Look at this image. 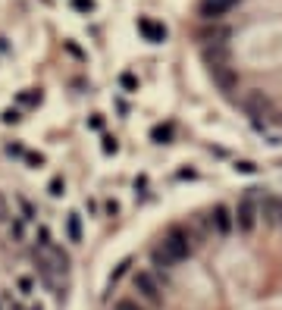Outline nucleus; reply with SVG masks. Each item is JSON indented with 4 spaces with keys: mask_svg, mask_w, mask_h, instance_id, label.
Masks as SVG:
<instances>
[{
    "mask_svg": "<svg viewBox=\"0 0 282 310\" xmlns=\"http://www.w3.org/2000/svg\"><path fill=\"white\" fill-rule=\"evenodd\" d=\"M201 219H204V226H207V232H213L217 238H229V235L235 232V210H232L229 204L210 207Z\"/></svg>",
    "mask_w": 282,
    "mask_h": 310,
    "instance_id": "nucleus-1",
    "label": "nucleus"
},
{
    "mask_svg": "<svg viewBox=\"0 0 282 310\" xmlns=\"http://www.w3.org/2000/svg\"><path fill=\"white\" fill-rule=\"evenodd\" d=\"M132 288L148 307H157L160 301H163V295H160V276L154 270H138L132 276Z\"/></svg>",
    "mask_w": 282,
    "mask_h": 310,
    "instance_id": "nucleus-2",
    "label": "nucleus"
},
{
    "mask_svg": "<svg viewBox=\"0 0 282 310\" xmlns=\"http://www.w3.org/2000/svg\"><path fill=\"white\" fill-rule=\"evenodd\" d=\"M232 210H235V229L242 232V235H248V232L257 229L260 210H257V197H254V194H245L242 201L232 207Z\"/></svg>",
    "mask_w": 282,
    "mask_h": 310,
    "instance_id": "nucleus-3",
    "label": "nucleus"
},
{
    "mask_svg": "<svg viewBox=\"0 0 282 310\" xmlns=\"http://www.w3.org/2000/svg\"><path fill=\"white\" fill-rule=\"evenodd\" d=\"M229 34H232V29L223 25V19H219V22L204 19V25L198 29V41H201V44H226Z\"/></svg>",
    "mask_w": 282,
    "mask_h": 310,
    "instance_id": "nucleus-4",
    "label": "nucleus"
},
{
    "mask_svg": "<svg viewBox=\"0 0 282 310\" xmlns=\"http://www.w3.org/2000/svg\"><path fill=\"white\" fill-rule=\"evenodd\" d=\"M138 34L148 41V44H163L169 38V29L160 19H154V16H141L138 19Z\"/></svg>",
    "mask_w": 282,
    "mask_h": 310,
    "instance_id": "nucleus-5",
    "label": "nucleus"
},
{
    "mask_svg": "<svg viewBox=\"0 0 282 310\" xmlns=\"http://www.w3.org/2000/svg\"><path fill=\"white\" fill-rule=\"evenodd\" d=\"M242 0H201V6H198V13H201V19H213V22H219L223 16L232 10V6H238Z\"/></svg>",
    "mask_w": 282,
    "mask_h": 310,
    "instance_id": "nucleus-6",
    "label": "nucleus"
},
{
    "mask_svg": "<svg viewBox=\"0 0 282 310\" xmlns=\"http://www.w3.org/2000/svg\"><path fill=\"white\" fill-rule=\"evenodd\" d=\"M201 60L207 69L226 66L229 63V44H201Z\"/></svg>",
    "mask_w": 282,
    "mask_h": 310,
    "instance_id": "nucleus-7",
    "label": "nucleus"
},
{
    "mask_svg": "<svg viewBox=\"0 0 282 310\" xmlns=\"http://www.w3.org/2000/svg\"><path fill=\"white\" fill-rule=\"evenodd\" d=\"M257 210H260V219L263 222H276V217H279V197L276 194L257 197Z\"/></svg>",
    "mask_w": 282,
    "mask_h": 310,
    "instance_id": "nucleus-8",
    "label": "nucleus"
},
{
    "mask_svg": "<svg viewBox=\"0 0 282 310\" xmlns=\"http://www.w3.org/2000/svg\"><path fill=\"white\" fill-rule=\"evenodd\" d=\"M210 75H213V82L219 85V91H232L235 85H238V75H235L229 66H217V69H210Z\"/></svg>",
    "mask_w": 282,
    "mask_h": 310,
    "instance_id": "nucleus-9",
    "label": "nucleus"
},
{
    "mask_svg": "<svg viewBox=\"0 0 282 310\" xmlns=\"http://www.w3.org/2000/svg\"><path fill=\"white\" fill-rule=\"evenodd\" d=\"M176 138V125L173 123H157V125H151V141L154 144H169Z\"/></svg>",
    "mask_w": 282,
    "mask_h": 310,
    "instance_id": "nucleus-10",
    "label": "nucleus"
},
{
    "mask_svg": "<svg viewBox=\"0 0 282 310\" xmlns=\"http://www.w3.org/2000/svg\"><path fill=\"white\" fill-rule=\"evenodd\" d=\"M66 241L69 245H79L82 241V213H69L66 217Z\"/></svg>",
    "mask_w": 282,
    "mask_h": 310,
    "instance_id": "nucleus-11",
    "label": "nucleus"
},
{
    "mask_svg": "<svg viewBox=\"0 0 282 310\" xmlns=\"http://www.w3.org/2000/svg\"><path fill=\"white\" fill-rule=\"evenodd\" d=\"M38 103H41V88H22L16 94V107H22V110H31Z\"/></svg>",
    "mask_w": 282,
    "mask_h": 310,
    "instance_id": "nucleus-12",
    "label": "nucleus"
},
{
    "mask_svg": "<svg viewBox=\"0 0 282 310\" xmlns=\"http://www.w3.org/2000/svg\"><path fill=\"white\" fill-rule=\"evenodd\" d=\"M31 245H35L38 251H47V248L54 245V235H50V229L44 226V222H38L35 232H31Z\"/></svg>",
    "mask_w": 282,
    "mask_h": 310,
    "instance_id": "nucleus-13",
    "label": "nucleus"
},
{
    "mask_svg": "<svg viewBox=\"0 0 282 310\" xmlns=\"http://www.w3.org/2000/svg\"><path fill=\"white\" fill-rule=\"evenodd\" d=\"M38 282L41 279H35V276H16V288H19V298H31L38 291Z\"/></svg>",
    "mask_w": 282,
    "mask_h": 310,
    "instance_id": "nucleus-14",
    "label": "nucleus"
},
{
    "mask_svg": "<svg viewBox=\"0 0 282 310\" xmlns=\"http://www.w3.org/2000/svg\"><path fill=\"white\" fill-rule=\"evenodd\" d=\"M29 226H31L29 219H22V217H16V213H13V219H10V235H13L16 241H25V238H29Z\"/></svg>",
    "mask_w": 282,
    "mask_h": 310,
    "instance_id": "nucleus-15",
    "label": "nucleus"
},
{
    "mask_svg": "<svg viewBox=\"0 0 282 310\" xmlns=\"http://www.w3.org/2000/svg\"><path fill=\"white\" fill-rule=\"evenodd\" d=\"M16 204H19V217H22V219H29V222L38 219V207L31 204L29 197H16Z\"/></svg>",
    "mask_w": 282,
    "mask_h": 310,
    "instance_id": "nucleus-16",
    "label": "nucleus"
},
{
    "mask_svg": "<svg viewBox=\"0 0 282 310\" xmlns=\"http://www.w3.org/2000/svg\"><path fill=\"white\" fill-rule=\"evenodd\" d=\"M113 310H148V307L141 304L138 295H132V298H116L113 301Z\"/></svg>",
    "mask_w": 282,
    "mask_h": 310,
    "instance_id": "nucleus-17",
    "label": "nucleus"
},
{
    "mask_svg": "<svg viewBox=\"0 0 282 310\" xmlns=\"http://www.w3.org/2000/svg\"><path fill=\"white\" fill-rule=\"evenodd\" d=\"M138 75H132V72H119V88H123L125 94H135L138 91Z\"/></svg>",
    "mask_w": 282,
    "mask_h": 310,
    "instance_id": "nucleus-18",
    "label": "nucleus"
},
{
    "mask_svg": "<svg viewBox=\"0 0 282 310\" xmlns=\"http://www.w3.org/2000/svg\"><path fill=\"white\" fill-rule=\"evenodd\" d=\"M116 151H119L116 135H100V154H104V157H113Z\"/></svg>",
    "mask_w": 282,
    "mask_h": 310,
    "instance_id": "nucleus-19",
    "label": "nucleus"
},
{
    "mask_svg": "<svg viewBox=\"0 0 282 310\" xmlns=\"http://www.w3.org/2000/svg\"><path fill=\"white\" fill-rule=\"evenodd\" d=\"M69 3H72V10L82 13V16H91L94 10H97V3H94V0H69Z\"/></svg>",
    "mask_w": 282,
    "mask_h": 310,
    "instance_id": "nucleus-20",
    "label": "nucleus"
},
{
    "mask_svg": "<svg viewBox=\"0 0 282 310\" xmlns=\"http://www.w3.org/2000/svg\"><path fill=\"white\" fill-rule=\"evenodd\" d=\"M0 119H3V125H16V123L22 119V107H6Z\"/></svg>",
    "mask_w": 282,
    "mask_h": 310,
    "instance_id": "nucleus-21",
    "label": "nucleus"
},
{
    "mask_svg": "<svg viewBox=\"0 0 282 310\" xmlns=\"http://www.w3.org/2000/svg\"><path fill=\"white\" fill-rule=\"evenodd\" d=\"M47 191H50V197H60V194L66 191V179L63 176H54V179H50V185H47Z\"/></svg>",
    "mask_w": 282,
    "mask_h": 310,
    "instance_id": "nucleus-22",
    "label": "nucleus"
},
{
    "mask_svg": "<svg viewBox=\"0 0 282 310\" xmlns=\"http://www.w3.org/2000/svg\"><path fill=\"white\" fill-rule=\"evenodd\" d=\"M104 125H107V116H104V113H91V116H88V128H94V132H100Z\"/></svg>",
    "mask_w": 282,
    "mask_h": 310,
    "instance_id": "nucleus-23",
    "label": "nucleus"
},
{
    "mask_svg": "<svg viewBox=\"0 0 282 310\" xmlns=\"http://www.w3.org/2000/svg\"><path fill=\"white\" fill-rule=\"evenodd\" d=\"M235 169H238V172H245V176H254V172H257V166H254L251 160H238V163H235Z\"/></svg>",
    "mask_w": 282,
    "mask_h": 310,
    "instance_id": "nucleus-24",
    "label": "nucleus"
},
{
    "mask_svg": "<svg viewBox=\"0 0 282 310\" xmlns=\"http://www.w3.org/2000/svg\"><path fill=\"white\" fill-rule=\"evenodd\" d=\"M135 191H138L141 197H151V191H148V176H138V179H135Z\"/></svg>",
    "mask_w": 282,
    "mask_h": 310,
    "instance_id": "nucleus-25",
    "label": "nucleus"
},
{
    "mask_svg": "<svg viewBox=\"0 0 282 310\" xmlns=\"http://www.w3.org/2000/svg\"><path fill=\"white\" fill-rule=\"evenodd\" d=\"M10 219H13V217H10V201L0 194V222H10Z\"/></svg>",
    "mask_w": 282,
    "mask_h": 310,
    "instance_id": "nucleus-26",
    "label": "nucleus"
},
{
    "mask_svg": "<svg viewBox=\"0 0 282 310\" xmlns=\"http://www.w3.org/2000/svg\"><path fill=\"white\" fill-rule=\"evenodd\" d=\"M6 157H16V160H19V157H25V148H22V144H6Z\"/></svg>",
    "mask_w": 282,
    "mask_h": 310,
    "instance_id": "nucleus-27",
    "label": "nucleus"
},
{
    "mask_svg": "<svg viewBox=\"0 0 282 310\" xmlns=\"http://www.w3.org/2000/svg\"><path fill=\"white\" fill-rule=\"evenodd\" d=\"M22 160L29 163V166H35V169H41V166H44V157H41V154H25Z\"/></svg>",
    "mask_w": 282,
    "mask_h": 310,
    "instance_id": "nucleus-28",
    "label": "nucleus"
},
{
    "mask_svg": "<svg viewBox=\"0 0 282 310\" xmlns=\"http://www.w3.org/2000/svg\"><path fill=\"white\" fill-rule=\"evenodd\" d=\"M113 110H116L119 116H125V113H129V103H125L123 97H113Z\"/></svg>",
    "mask_w": 282,
    "mask_h": 310,
    "instance_id": "nucleus-29",
    "label": "nucleus"
},
{
    "mask_svg": "<svg viewBox=\"0 0 282 310\" xmlns=\"http://www.w3.org/2000/svg\"><path fill=\"white\" fill-rule=\"evenodd\" d=\"M129 263H132V260H129V257H125V260H123V263H119L116 270H113V282H116V279H119V276H123L125 270H129Z\"/></svg>",
    "mask_w": 282,
    "mask_h": 310,
    "instance_id": "nucleus-30",
    "label": "nucleus"
},
{
    "mask_svg": "<svg viewBox=\"0 0 282 310\" xmlns=\"http://www.w3.org/2000/svg\"><path fill=\"white\" fill-rule=\"evenodd\" d=\"M104 210L110 213V217H116V213H119V204H116V201H107V204H104Z\"/></svg>",
    "mask_w": 282,
    "mask_h": 310,
    "instance_id": "nucleus-31",
    "label": "nucleus"
},
{
    "mask_svg": "<svg viewBox=\"0 0 282 310\" xmlns=\"http://www.w3.org/2000/svg\"><path fill=\"white\" fill-rule=\"evenodd\" d=\"M176 176H179V179H198V172H194V169H179Z\"/></svg>",
    "mask_w": 282,
    "mask_h": 310,
    "instance_id": "nucleus-32",
    "label": "nucleus"
},
{
    "mask_svg": "<svg viewBox=\"0 0 282 310\" xmlns=\"http://www.w3.org/2000/svg\"><path fill=\"white\" fill-rule=\"evenodd\" d=\"M66 50H69V54H72V57H79V60H82V50H79V47H75V44H66Z\"/></svg>",
    "mask_w": 282,
    "mask_h": 310,
    "instance_id": "nucleus-33",
    "label": "nucleus"
},
{
    "mask_svg": "<svg viewBox=\"0 0 282 310\" xmlns=\"http://www.w3.org/2000/svg\"><path fill=\"white\" fill-rule=\"evenodd\" d=\"M276 222L282 226V197H279V217H276Z\"/></svg>",
    "mask_w": 282,
    "mask_h": 310,
    "instance_id": "nucleus-34",
    "label": "nucleus"
},
{
    "mask_svg": "<svg viewBox=\"0 0 282 310\" xmlns=\"http://www.w3.org/2000/svg\"><path fill=\"white\" fill-rule=\"evenodd\" d=\"M22 310H44V307H41V304H31V307H22Z\"/></svg>",
    "mask_w": 282,
    "mask_h": 310,
    "instance_id": "nucleus-35",
    "label": "nucleus"
}]
</instances>
